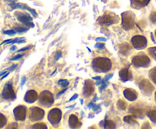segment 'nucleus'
Segmentation results:
<instances>
[{"label":"nucleus","mask_w":156,"mask_h":129,"mask_svg":"<svg viewBox=\"0 0 156 129\" xmlns=\"http://www.w3.org/2000/svg\"><path fill=\"white\" fill-rule=\"evenodd\" d=\"M92 67L95 71L107 72L111 68V60L108 58H96L93 60Z\"/></svg>","instance_id":"nucleus-1"},{"label":"nucleus","mask_w":156,"mask_h":129,"mask_svg":"<svg viewBox=\"0 0 156 129\" xmlns=\"http://www.w3.org/2000/svg\"><path fill=\"white\" fill-rule=\"evenodd\" d=\"M122 26L125 30H130L134 25V15L131 12L122 13Z\"/></svg>","instance_id":"nucleus-2"},{"label":"nucleus","mask_w":156,"mask_h":129,"mask_svg":"<svg viewBox=\"0 0 156 129\" xmlns=\"http://www.w3.org/2000/svg\"><path fill=\"white\" fill-rule=\"evenodd\" d=\"M98 21L101 25L110 26L113 24H117L119 21V18L117 15H111V14H105L98 18Z\"/></svg>","instance_id":"nucleus-3"},{"label":"nucleus","mask_w":156,"mask_h":129,"mask_svg":"<svg viewBox=\"0 0 156 129\" xmlns=\"http://www.w3.org/2000/svg\"><path fill=\"white\" fill-rule=\"evenodd\" d=\"M53 96L49 91H43L39 97V103L45 107H49L53 103Z\"/></svg>","instance_id":"nucleus-4"},{"label":"nucleus","mask_w":156,"mask_h":129,"mask_svg":"<svg viewBox=\"0 0 156 129\" xmlns=\"http://www.w3.org/2000/svg\"><path fill=\"white\" fill-rule=\"evenodd\" d=\"M132 62L136 67H148L150 63V59L146 55L142 53L133 58Z\"/></svg>","instance_id":"nucleus-5"},{"label":"nucleus","mask_w":156,"mask_h":129,"mask_svg":"<svg viewBox=\"0 0 156 129\" xmlns=\"http://www.w3.org/2000/svg\"><path fill=\"white\" fill-rule=\"evenodd\" d=\"M62 118V112L59 109H53L50 111L47 115L49 121L53 125L59 124Z\"/></svg>","instance_id":"nucleus-6"},{"label":"nucleus","mask_w":156,"mask_h":129,"mask_svg":"<svg viewBox=\"0 0 156 129\" xmlns=\"http://www.w3.org/2000/svg\"><path fill=\"white\" fill-rule=\"evenodd\" d=\"M44 116V111L42 109L39 107H34L30 108V121H36L41 120Z\"/></svg>","instance_id":"nucleus-7"},{"label":"nucleus","mask_w":156,"mask_h":129,"mask_svg":"<svg viewBox=\"0 0 156 129\" xmlns=\"http://www.w3.org/2000/svg\"><path fill=\"white\" fill-rule=\"evenodd\" d=\"M134 48L136 49H143L146 48L147 45V39L143 36H135L131 39Z\"/></svg>","instance_id":"nucleus-8"},{"label":"nucleus","mask_w":156,"mask_h":129,"mask_svg":"<svg viewBox=\"0 0 156 129\" xmlns=\"http://www.w3.org/2000/svg\"><path fill=\"white\" fill-rule=\"evenodd\" d=\"M15 15H17V18L20 22L24 24L28 27H34V24L32 22V18L29 14L22 13V12H17Z\"/></svg>","instance_id":"nucleus-9"},{"label":"nucleus","mask_w":156,"mask_h":129,"mask_svg":"<svg viewBox=\"0 0 156 129\" xmlns=\"http://www.w3.org/2000/svg\"><path fill=\"white\" fill-rule=\"evenodd\" d=\"M2 96L5 99H12V100H14L15 98V93H14L13 89H12V84L10 82L6 83L5 86L2 92Z\"/></svg>","instance_id":"nucleus-10"},{"label":"nucleus","mask_w":156,"mask_h":129,"mask_svg":"<svg viewBox=\"0 0 156 129\" xmlns=\"http://www.w3.org/2000/svg\"><path fill=\"white\" fill-rule=\"evenodd\" d=\"M14 114H15V118L17 120H20V121H23L25 119L26 117V108L25 106H18L16 109L14 110Z\"/></svg>","instance_id":"nucleus-11"},{"label":"nucleus","mask_w":156,"mask_h":129,"mask_svg":"<svg viewBox=\"0 0 156 129\" xmlns=\"http://www.w3.org/2000/svg\"><path fill=\"white\" fill-rule=\"evenodd\" d=\"M38 98L37 93L34 90H28L24 97V101L28 103H34Z\"/></svg>","instance_id":"nucleus-12"},{"label":"nucleus","mask_w":156,"mask_h":129,"mask_svg":"<svg viewBox=\"0 0 156 129\" xmlns=\"http://www.w3.org/2000/svg\"><path fill=\"white\" fill-rule=\"evenodd\" d=\"M150 0H130L131 7L136 9H140L145 7L149 3Z\"/></svg>","instance_id":"nucleus-13"},{"label":"nucleus","mask_w":156,"mask_h":129,"mask_svg":"<svg viewBox=\"0 0 156 129\" xmlns=\"http://www.w3.org/2000/svg\"><path fill=\"white\" fill-rule=\"evenodd\" d=\"M140 88H141L142 90H143L147 94L151 93L154 89L153 86H152V85L149 83V81H148L147 80H143V81L140 83Z\"/></svg>","instance_id":"nucleus-14"},{"label":"nucleus","mask_w":156,"mask_h":129,"mask_svg":"<svg viewBox=\"0 0 156 129\" xmlns=\"http://www.w3.org/2000/svg\"><path fill=\"white\" fill-rule=\"evenodd\" d=\"M10 5L12 6V8L13 9L21 8V9H24V10H27L28 12H30V13L33 15L34 17H35V18H36V17L37 16V12H35V10H34V9L27 7V6L24 4H16V3H11Z\"/></svg>","instance_id":"nucleus-15"},{"label":"nucleus","mask_w":156,"mask_h":129,"mask_svg":"<svg viewBox=\"0 0 156 129\" xmlns=\"http://www.w3.org/2000/svg\"><path fill=\"white\" fill-rule=\"evenodd\" d=\"M123 94H124L125 98L130 102L134 101V100H136L137 98V93L134 90H132V89L125 90L124 92H123Z\"/></svg>","instance_id":"nucleus-16"},{"label":"nucleus","mask_w":156,"mask_h":129,"mask_svg":"<svg viewBox=\"0 0 156 129\" xmlns=\"http://www.w3.org/2000/svg\"><path fill=\"white\" fill-rule=\"evenodd\" d=\"M119 75H120V77L122 81L123 82L127 81V80H130L132 78V74H131V72L129 71V68H128L120 70V71L119 72Z\"/></svg>","instance_id":"nucleus-17"},{"label":"nucleus","mask_w":156,"mask_h":129,"mask_svg":"<svg viewBox=\"0 0 156 129\" xmlns=\"http://www.w3.org/2000/svg\"><path fill=\"white\" fill-rule=\"evenodd\" d=\"M94 91V87H93L92 82L90 81V80H86L85 81V87H84V91H83V94L84 96L85 97H89L91 93Z\"/></svg>","instance_id":"nucleus-18"},{"label":"nucleus","mask_w":156,"mask_h":129,"mask_svg":"<svg viewBox=\"0 0 156 129\" xmlns=\"http://www.w3.org/2000/svg\"><path fill=\"white\" fill-rule=\"evenodd\" d=\"M69 124L70 127H72V128L80 127L81 125H82V123L79 121V118L75 115H70L69 120Z\"/></svg>","instance_id":"nucleus-19"},{"label":"nucleus","mask_w":156,"mask_h":129,"mask_svg":"<svg viewBox=\"0 0 156 129\" xmlns=\"http://www.w3.org/2000/svg\"><path fill=\"white\" fill-rule=\"evenodd\" d=\"M25 42V39L24 37H21V38H16L15 39H6L5 40L4 42H2V45L5 43H15V42H18V43H21V42Z\"/></svg>","instance_id":"nucleus-20"},{"label":"nucleus","mask_w":156,"mask_h":129,"mask_svg":"<svg viewBox=\"0 0 156 129\" xmlns=\"http://www.w3.org/2000/svg\"><path fill=\"white\" fill-rule=\"evenodd\" d=\"M148 116L151 118L152 121L156 124V109L151 110L150 112H148Z\"/></svg>","instance_id":"nucleus-21"},{"label":"nucleus","mask_w":156,"mask_h":129,"mask_svg":"<svg viewBox=\"0 0 156 129\" xmlns=\"http://www.w3.org/2000/svg\"><path fill=\"white\" fill-rule=\"evenodd\" d=\"M123 120H124L125 122L128 123V124H135V123H136V119L133 118V116H131V115H128V116L124 117Z\"/></svg>","instance_id":"nucleus-22"},{"label":"nucleus","mask_w":156,"mask_h":129,"mask_svg":"<svg viewBox=\"0 0 156 129\" xmlns=\"http://www.w3.org/2000/svg\"><path fill=\"white\" fill-rule=\"evenodd\" d=\"M149 77L152 79V81L156 84V67L151 70L150 72H149Z\"/></svg>","instance_id":"nucleus-23"},{"label":"nucleus","mask_w":156,"mask_h":129,"mask_svg":"<svg viewBox=\"0 0 156 129\" xmlns=\"http://www.w3.org/2000/svg\"><path fill=\"white\" fill-rule=\"evenodd\" d=\"M104 125H105V128H114L115 127L114 123L112 121H108V120H105Z\"/></svg>","instance_id":"nucleus-24"},{"label":"nucleus","mask_w":156,"mask_h":129,"mask_svg":"<svg viewBox=\"0 0 156 129\" xmlns=\"http://www.w3.org/2000/svg\"><path fill=\"white\" fill-rule=\"evenodd\" d=\"M117 107L120 109H122V110H124V109H126L127 107V105L125 103L123 100H119V102L117 103Z\"/></svg>","instance_id":"nucleus-25"},{"label":"nucleus","mask_w":156,"mask_h":129,"mask_svg":"<svg viewBox=\"0 0 156 129\" xmlns=\"http://www.w3.org/2000/svg\"><path fill=\"white\" fill-rule=\"evenodd\" d=\"M155 51H156V47H152V48H149V49H148V52H149V55H150V56H152L154 59H155L156 60Z\"/></svg>","instance_id":"nucleus-26"},{"label":"nucleus","mask_w":156,"mask_h":129,"mask_svg":"<svg viewBox=\"0 0 156 129\" xmlns=\"http://www.w3.org/2000/svg\"><path fill=\"white\" fill-rule=\"evenodd\" d=\"M58 83H59L61 87H67L69 84V82L67 80H65V79H62V80H59Z\"/></svg>","instance_id":"nucleus-27"},{"label":"nucleus","mask_w":156,"mask_h":129,"mask_svg":"<svg viewBox=\"0 0 156 129\" xmlns=\"http://www.w3.org/2000/svg\"><path fill=\"white\" fill-rule=\"evenodd\" d=\"M33 128H47L46 124L44 123H37V124H34Z\"/></svg>","instance_id":"nucleus-28"},{"label":"nucleus","mask_w":156,"mask_h":129,"mask_svg":"<svg viewBox=\"0 0 156 129\" xmlns=\"http://www.w3.org/2000/svg\"><path fill=\"white\" fill-rule=\"evenodd\" d=\"M5 123H6V118H5L2 115L0 114V127H3Z\"/></svg>","instance_id":"nucleus-29"},{"label":"nucleus","mask_w":156,"mask_h":129,"mask_svg":"<svg viewBox=\"0 0 156 129\" xmlns=\"http://www.w3.org/2000/svg\"><path fill=\"white\" fill-rule=\"evenodd\" d=\"M150 20L153 24H156V12H152L150 15Z\"/></svg>","instance_id":"nucleus-30"},{"label":"nucleus","mask_w":156,"mask_h":129,"mask_svg":"<svg viewBox=\"0 0 156 129\" xmlns=\"http://www.w3.org/2000/svg\"><path fill=\"white\" fill-rule=\"evenodd\" d=\"M3 33H4L5 34L9 35V36H13V35H15V33H16V31L13 30H5Z\"/></svg>","instance_id":"nucleus-31"},{"label":"nucleus","mask_w":156,"mask_h":129,"mask_svg":"<svg viewBox=\"0 0 156 129\" xmlns=\"http://www.w3.org/2000/svg\"><path fill=\"white\" fill-rule=\"evenodd\" d=\"M61 56H62V53H61V51H57L56 53V54H55V60L57 61L58 59H60Z\"/></svg>","instance_id":"nucleus-32"},{"label":"nucleus","mask_w":156,"mask_h":129,"mask_svg":"<svg viewBox=\"0 0 156 129\" xmlns=\"http://www.w3.org/2000/svg\"><path fill=\"white\" fill-rule=\"evenodd\" d=\"M16 32H18V33H22V32H25L26 30H27V28H23V27H16L15 28Z\"/></svg>","instance_id":"nucleus-33"},{"label":"nucleus","mask_w":156,"mask_h":129,"mask_svg":"<svg viewBox=\"0 0 156 129\" xmlns=\"http://www.w3.org/2000/svg\"><path fill=\"white\" fill-rule=\"evenodd\" d=\"M96 48H98V49H103L105 47V44L104 43H100V42H97L95 45Z\"/></svg>","instance_id":"nucleus-34"},{"label":"nucleus","mask_w":156,"mask_h":129,"mask_svg":"<svg viewBox=\"0 0 156 129\" xmlns=\"http://www.w3.org/2000/svg\"><path fill=\"white\" fill-rule=\"evenodd\" d=\"M22 56H23V55H18V56H15V57H13V58H12V59H11L10 60H11V61H15V60H18V59H21V58L22 57Z\"/></svg>","instance_id":"nucleus-35"},{"label":"nucleus","mask_w":156,"mask_h":129,"mask_svg":"<svg viewBox=\"0 0 156 129\" xmlns=\"http://www.w3.org/2000/svg\"><path fill=\"white\" fill-rule=\"evenodd\" d=\"M95 40L98 41H98H102V42H106L107 39H106V38H105V37H98V38H96Z\"/></svg>","instance_id":"nucleus-36"},{"label":"nucleus","mask_w":156,"mask_h":129,"mask_svg":"<svg viewBox=\"0 0 156 129\" xmlns=\"http://www.w3.org/2000/svg\"><path fill=\"white\" fill-rule=\"evenodd\" d=\"M30 48H31V46H28L24 47V48H22V49H21L18 50V53H19V52H21V51H25V50L29 49H30Z\"/></svg>","instance_id":"nucleus-37"},{"label":"nucleus","mask_w":156,"mask_h":129,"mask_svg":"<svg viewBox=\"0 0 156 129\" xmlns=\"http://www.w3.org/2000/svg\"><path fill=\"white\" fill-rule=\"evenodd\" d=\"M25 80H26V77H21V87L24 86V83H25Z\"/></svg>","instance_id":"nucleus-38"},{"label":"nucleus","mask_w":156,"mask_h":129,"mask_svg":"<svg viewBox=\"0 0 156 129\" xmlns=\"http://www.w3.org/2000/svg\"><path fill=\"white\" fill-rule=\"evenodd\" d=\"M16 67H17V65H16V64H14V65H12V66L9 67V68H8L7 70H9V71H13V70L15 69V68H16Z\"/></svg>","instance_id":"nucleus-39"},{"label":"nucleus","mask_w":156,"mask_h":129,"mask_svg":"<svg viewBox=\"0 0 156 129\" xmlns=\"http://www.w3.org/2000/svg\"><path fill=\"white\" fill-rule=\"evenodd\" d=\"M77 97H78V94H75L73 97H72L71 98H70L69 101V102H71V101H73V100H75L76 98H77Z\"/></svg>","instance_id":"nucleus-40"},{"label":"nucleus","mask_w":156,"mask_h":129,"mask_svg":"<svg viewBox=\"0 0 156 129\" xmlns=\"http://www.w3.org/2000/svg\"><path fill=\"white\" fill-rule=\"evenodd\" d=\"M66 90H67L66 88H65V89H64V90H62V91H60V92H59V93H57V96H56V97H59V96H60V95H62V94L63 93L65 92V91Z\"/></svg>","instance_id":"nucleus-41"},{"label":"nucleus","mask_w":156,"mask_h":129,"mask_svg":"<svg viewBox=\"0 0 156 129\" xmlns=\"http://www.w3.org/2000/svg\"><path fill=\"white\" fill-rule=\"evenodd\" d=\"M94 102H91V103H88V107L89 108V109H92L93 107H94Z\"/></svg>","instance_id":"nucleus-42"},{"label":"nucleus","mask_w":156,"mask_h":129,"mask_svg":"<svg viewBox=\"0 0 156 129\" xmlns=\"http://www.w3.org/2000/svg\"><path fill=\"white\" fill-rule=\"evenodd\" d=\"M92 109H93V110H94V111H97L98 109H100V105H98V106H96V105H94V107H93Z\"/></svg>","instance_id":"nucleus-43"},{"label":"nucleus","mask_w":156,"mask_h":129,"mask_svg":"<svg viewBox=\"0 0 156 129\" xmlns=\"http://www.w3.org/2000/svg\"><path fill=\"white\" fill-rule=\"evenodd\" d=\"M93 79H94V80H101V77H99V76H97V77H93Z\"/></svg>","instance_id":"nucleus-44"},{"label":"nucleus","mask_w":156,"mask_h":129,"mask_svg":"<svg viewBox=\"0 0 156 129\" xmlns=\"http://www.w3.org/2000/svg\"><path fill=\"white\" fill-rule=\"evenodd\" d=\"M101 83H102V81H100V80H97V82L95 83V84L97 85V86H98V85H100Z\"/></svg>","instance_id":"nucleus-45"},{"label":"nucleus","mask_w":156,"mask_h":129,"mask_svg":"<svg viewBox=\"0 0 156 129\" xmlns=\"http://www.w3.org/2000/svg\"><path fill=\"white\" fill-rule=\"evenodd\" d=\"M9 73H6L5 74H4V75H3V77H2V79H4V78H5V77H7L8 75H9Z\"/></svg>","instance_id":"nucleus-46"},{"label":"nucleus","mask_w":156,"mask_h":129,"mask_svg":"<svg viewBox=\"0 0 156 129\" xmlns=\"http://www.w3.org/2000/svg\"><path fill=\"white\" fill-rule=\"evenodd\" d=\"M15 49H16V46H12V48L10 49V50H11V51H14V50H15Z\"/></svg>","instance_id":"nucleus-47"},{"label":"nucleus","mask_w":156,"mask_h":129,"mask_svg":"<svg viewBox=\"0 0 156 129\" xmlns=\"http://www.w3.org/2000/svg\"><path fill=\"white\" fill-rule=\"evenodd\" d=\"M151 38H152V41H153V42H155V39H154V37H153V34H152V33H151Z\"/></svg>","instance_id":"nucleus-48"},{"label":"nucleus","mask_w":156,"mask_h":129,"mask_svg":"<svg viewBox=\"0 0 156 129\" xmlns=\"http://www.w3.org/2000/svg\"><path fill=\"white\" fill-rule=\"evenodd\" d=\"M5 72H6V71H2V72L0 73V77H1V76H2V75H4V74H5Z\"/></svg>","instance_id":"nucleus-49"},{"label":"nucleus","mask_w":156,"mask_h":129,"mask_svg":"<svg viewBox=\"0 0 156 129\" xmlns=\"http://www.w3.org/2000/svg\"><path fill=\"white\" fill-rule=\"evenodd\" d=\"M75 106H76V104H74L73 106H68V107H66V108H73Z\"/></svg>","instance_id":"nucleus-50"},{"label":"nucleus","mask_w":156,"mask_h":129,"mask_svg":"<svg viewBox=\"0 0 156 129\" xmlns=\"http://www.w3.org/2000/svg\"><path fill=\"white\" fill-rule=\"evenodd\" d=\"M81 101V104H83V100H80Z\"/></svg>","instance_id":"nucleus-51"},{"label":"nucleus","mask_w":156,"mask_h":129,"mask_svg":"<svg viewBox=\"0 0 156 129\" xmlns=\"http://www.w3.org/2000/svg\"><path fill=\"white\" fill-rule=\"evenodd\" d=\"M9 1H12V2H16L17 0H9Z\"/></svg>","instance_id":"nucleus-52"},{"label":"nucleus","mask_w":156,"mask_h":129,"mask_svg":"<svg viewBox=\"0 0 156 129\" xmlns=\"http://www.w3.org/2000/svg\"><path fill=\"white\" fill-rule=\"evenodd\" d=\"M87 49H88V51H89V52H91V49H90L88 48V47H87Z\"/></svg>","instance_id":"nucleus-53"},{"label":"nucleus","mask_w":156,"mask_h":129,"mask_svg":"<svg viewBox=\"0 0 156 129\" xmlns=\"http://www.w3.org/2000/svg\"><path fill=\"white\" fill-rule=\"evenodd\" d=\"M155 102H156V93H155Z\"/></svg>","instance_id":"nucleus-54"},{"label":"nucleus","mask_w":156,"mask_h":129,"mask_svg":"<svg viewBox=\"0 0 156 129\" xmlns=\"http://www.w3.org/2000/svg\"><path fill=\"white\" fill-rule=\"evenodd\" d=\"M155 36H156V30H155Z\"/></svg>","instance_id":"nucleus-55"}]
</instances>
